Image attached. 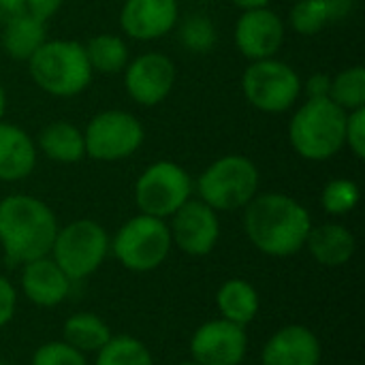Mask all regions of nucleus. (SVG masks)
<instances>
[{
  "mask_svg": "<svg viewBox=\"0 0 365 365\" xmlns=\"http://www.w3.org/2000/svg\"><path fill=\"white\" fill-rule=\"evenodd\" d=\"M36 148L53 163H62V165L79 163L86 156L83 130H79L75 124L64 120L51 122L38 133Z\"/></svg>",
  "mask_w": 365,
  "mask_h": 365,
  "instance_id": "nucleus-21",
  "label": "nucleus"
},
{
  "mask_svg": "<svg viewBox=\"0 0 365 365\" xmlns=\"http://www.w3.org/2000/svg\"><path fill=\"white\" fill-rule=\"evenodd\" d=\"M28 71L43 92L58 98L81 94L94 75L83 45L66 38L45 41L28 60Z\"/></svg>",
  "mask_w": 365,
  "mask_h": 365,
  "instance_id": "nucleus-4",
  "label": "nucleus"
},
{
  "mask_svg": "<svg viewBox=\"0 0 365 365\" xmlns=\"http://www.w3.org/2000/svg\"><path fill=\"white\" fill-rule=\"evenodd\" d=\"M284 43V21L269 6L244 11L235 24V45L248 60L274 58Z\"/></svg>",
  "mask_w": 365,
  "mask_h": 365,
  "instance_id": "nucleus-14",
  "label": "nucleus"
},
{
  "mask_svg": "<svg viewBox=\"0 0 365 365\" xmlns=\"http://www.w3.org/2000/svg\"><path fill=\"white\" fill-rule=\"evenodd\" d=\"M178 0H126L120 26L135 41H156L178 26Z\"/></svg>",
  "mask_w": 365,
  "mask_h": 365,
  "instance_id": "nucleus-15",
  "label": "nucleus"
},
{
  "mask_svg": "<svg viewBox=\"0 0 365 365\" xmlns=\"http://www.w3.org/2000/svg\"><path fill=\"white\" fill-rule=\"evenodd\" d=\"M216 308L220 319L235 323V325H250L261 308V299L257 289L244 278H231L220 284L216 293Z\"/></svg>",
  "mask_w": 365,
  "mask_h": 365,
  "instance_id": "nucleus-20",
  "label": "nucleus"
},
{
  "mask_svg": "<svg viewBox=\"0 0 365 365\" xmlns=\"http://www.w3.org/2000/svg\"><path fill=\"white\" fill-rule=\"evenodd\" d=\"M346 111L331 98H308L291 118L289 141L293 150L314 163L334 158L344 148Z\"/></svg>",
  "mask_w": 365,
  "mask_h": 365,
  "instance_id": "nucleus-3",
  "label": "nucleus"
},
{
  "mask_svg": "<svg viewBox=\"0 0 365 365\" xmlns=\"http://www.w3.org/2000/svg\"><path fill=\"white\" fill-rule=\"evenodd\" d=\"M62 2L64 0H26V9L32 17L47 21L49 17H53L60 11Z\"/></svg>",
  "mask_w": 365,
  "mask_h": 365,
  "instance_id": "nucleus-34",
  "label": "nucleus"
},
{
  "mask_svg": "<svg viewBox=\"0 0 365 365\" xmlns=\"http://www.w3.org/2000/svg\"><path fill=\"white\" fill-rule=\"evenodd\" d=\"M327 9V17H329V24L331 21H340L344 17H349L357 4V0H321Z\"/></svg>",
  "mask_w": 365,
  "mask_h": 365,
  "instance_id": "nucleus-35",
  "label": "nucleus"
},
{
  "mask_svg": "<svg viewBox=\"0 0 365 365\" xmlns=\"http://www.w3.org/2000/svg\"><path fill=\"white\" fill-rule=\"evenodd\" d=\"M58 218L47 203L30 195H9L0 201V246L13 265L49 257Z\"/></svg>",
  "mask_w": 365,
  "mask_h": 365,
  "instance_id": "nucleus-2",
  "label": "nucleus"
},
{
  "mask_svg": "<svg viewBox=\"0 0 365 365\" xmlns=\"http://www.w3.org/2000/svg\"><path fill=\"white\" fill-rule=\"evenodd\" d=\"M0 365H9V364H6V361H2V359H0Z\"/></svg>",
  "mask_w": 365,
  "mask_h": 365,
  "instance_id": "nucleus-40",
  "label": "nucleus"
},
{
  "mask_svg": "<svg viewBox=\"0 0 365 365\" xmlns=\"http://www.w3.org/2000/svg\"><path fill=\"white\" fill-rule=\"evenodd\" d=\"M272 0H233L235 6H240L242 11H250V9H263L269 6Z\"/></svg>",
  "mask_w": 365,
  "mask_h": 365,
  "instance_id": "nucleus-37",
  "label": "nucleus"
},
{
  "mask_svg": "<svg viewBox=\"0 0 365 365\" xmlns=\"http://www.w3.org/2000/svg\"><path fill=\"white\" fill-rule=\"evenodd\" d=\"M47 41V26L45 21L24 13L6 24H2L0 45L13 60H30L36 49Z\"/></svg>",
  "mask_w": 365,
  "mask_h": 365,
  "instance_id": "nucleus-22",
  "label": "nucleus"
},
{
  "mask_svg": "<svg viewBox=\"0 0 365 365\" xmlns=\"http://www.w3.org/2000/svg\"><path fill=\"white\" fill-rule=\"evenodd\" d=\"M289 21L297 34L312 36V34H319L329 24V17L321 0H295Z\"/></svg>",
  "mask_w": 365,
  "mask_h": 365,
  "instance_id": "nucleus-29",
  "label": "nucleus"
},
{
  "mask_svg": "<svg viewBox=\"0 0 365 365\" xmlns=\"http://www.w3.org/2000/svg\"><path fill=\"white\" fill-rule=\"evenodd\" d=\"M15 308H17V291L4 276H0V329L11 323Z\"/></svg>",
  "mask_w": 365,
  "mask_h": 365,
  "instance_id": "nucleus-32",
  "label": "nucleus"
},
{
  "mask_svg": "<svg viewBox=\"0 0 365 365\" xmlns=\"http://www.w3.org/2000/svg\"><path fill=\"white\" fill-rule=\"evenodd\" d=\"M178 365H199V364H197V361H192V359H190V361H182V364H178Z\"/></svg>",
  "mask_w": 365,
  "mask_h": 365,
  "instance_id": "nucleus-39",
  "label": "nucleus"
},
{
  "mask_svg": "<svg viewBox=\"0 0 365 365\" xmlns=\"http://www.w3.org/2000/svg\"><path fill=\"white\" fill-rule=\"evenodd\" d=\"M169 225L163 218L137 214L126 220L109 240V250L122 267L135 274L158 269L171 252Z\"/></svg>",
  "mask_w": 365,
  "mask_h": 365,
  "instance_id": "nucleus-6",
  "label": "nucleus"
},
{
  "mask_svg": "<svg viewBox=\"0 0 365 365\" xmlns=\"http://www.w3.org/2000/svg\"><path fill=\"white\" fill-rule=\"evenodd\" d=\"M192 178L173 160L152 163L135 182V203L141 214L171 218L188 199H192Z\"/></svg>",
  "mask_w": 365,
  "mask_h": 365,
  "instance_id": "nucleus-9",
  "label": "nucleus"
},
{
  "mask_svg": "<svg viewBox=\"0 0 365 365\" xmlns=\"http://www.w3.org/2000/svg\"><path fill=\"white\" fill-rule=\"evenodd\" d=\"M86 56L96 73L113 75L126 68L128 64V45L118 34H96L86 45Z\"/></svg>",
  "mask_w": 365,
  "mask_h": 365,
  "instance_id": "nucleus-24",
  "label": "nucleus"
},
{
  "mask_svg": "<svg viewBox=\"0 0 365 365\" xmlns=\"http://www.w3.org/2000/svg\"><path fill=\"white\" fill-rule=\"evenodd\" d=\"M302 90L308 94V98H329L331 77L325 73H314L312 77H308L306 83H302Z\"/></svg>",
  "mask_w": 365,
  "mask_h": 365,
  "instance_id": "nucleus-33",
  "label": "nucleus"
},
{
  "mask_svg": "<svg viewBox=\"0 0 365 365\" xmlns=\"http://www.w3.org/2000/svg\"><path fill=\"white\" fill-rule=\"evenodd\" d=\"M109 255V235L103 225L81 218L60 227L49 257L73 280L79 282L92 276Z\"/></svg>",
  "mask_w": 365,
  "mask_h": 365,
  "instance_id": "nucleus-7",
  "label": "nucleus"
},
{
  "mask_svg": "<svg viewBox=\"0 0 365 365\" xmlns=\"http://www.w3.org/2000/svg\"><path fill=\"white\" fill-rule=\"evenodd\" d=\"M171 242L188 257H207L220 240V220L201 199H188L169 225Z\"/></svg>",
  "mask_w": 365,
  "mask_h": 365,
  "instance_id": "nucleus-11",
  "label": "nucleus"
},
{
  "mask_svg": "<svg viewBox=\"0 0 365 365\" xmlns=\"http://www.w3.org/2000/svg\"><path fill=\"white\" fill-rule=\"evenodd\" d=\"M344 145H349L351 152L357 158H364L365 156V107L364 109L349 111V115H346V137H344Z\"/></svg>",
  "mask_w": 365,
  "mask_h": 365,
  "instance_id": "nucleus-31",
  "label": "nucleus"
},
{
  "mask_svg": "<svg viewBox=\"0 0 365 365\" xmlns=\"http://www.w3.org/2000/svg\"><path fill=\"white\" fill-rule=\"evenodd\" d=\"M329 98L349 111L355 109H364L365 107V68L364 66H349L344 71H340L334 79H331V90H329Z\"/></svg>",
  "mask_w": 365,
  "mask_h": 365,
  "instance_id": "nucleus-26",
  "label": "nucleus"
},
{
  "mask_svg": "<svg viewBox=\"0 0 365 365\" xmlns=\"http://www.w3.org/2000/svg\"><path fill=\"white\" fill-rule=\"evenodd\" d=\"M197 192L214 212L242 210L259 195V169L242 154H227L199 175Z\"/></svg>",
  "mask_w": 365,
  "mask_h": 365,
  "instance_id": "nucleus-5",
  "label": "nucleus"
},
{
  "mask_svg": "<svg viewBox=\"0 0 365 365\" xmlns=\"http://www.w3.org/2000/svg\"><path fill=\"white\" fill-rule=\"evenodd\" d=\"M246 351V327L225 319L203 323L190 338V357L199 365H240Z\"/></svg>",
  "mask_w": 365,
  "mask_h": 365,
  "instance_id": "nucleus-13",
  "label": "nucleus"
},
{
  "mask_svg": "<svg viewBox=\"0 0 365 365\" xmlns=\"http://www.w3.org/2000/svg\"><path fill=\"white\" fill-rule=\"evenodd\" d=\"M242 90L255 109L263 113H282L297 103L302 94V79L291 64L265 58L255 60L244 71Z\"/></svg>",
  "mask_w": 365,
  "mask_h": 365,
  "instance_id": "nucleus-8",
  "label": "nucleus"
},
{
  "mask_svg": "<svg viewBox=\"0 0 365 365\" xmlns=\"http://www.w3.org/2000/svg\"><path fill=\"white\" fill-rule=\"evenodd\" d=\"M178 79L175 64L169 56L148 51L126 64L124 86L128 96L141 107L160 105L173 90Z\"/></svg>",
  "mask_w": 365,
  "mask_h": 365,
  "instance_id": "nucleus-12",
  "label": "nucleus"
},
{
  "mask_svg": "<svg viewBox=\"0 0 365 365\" xmlns=\"http://www.w3.org/2000/svg\"><path fill=\"white\" fill-rule=\"evenodd\" d=\"M143 139V124L122 109L96 113L83 130L86 156L101 163H115L133 156L141 148Z\"/></svg>",
  "mask_w": 365,
  "mask_h": 365,
  "instance_id": "nucleus-10",
  "label": "nucleus"
},
{
  "mask_svg": "<svg viewBox=\"0 0 365 365\" xmlns=\"http://www.w3.org/2000/svg\"><path fill=\"white\" fill-rule=\"evenodd\" d=\"M180 41L192 53H207L218 43V30L207 15L190 13L180 26Z\"/></svg>",
  "mask_w": 365,
  "mask_h": 365,
  "instance_id": "nucleus-27",
  "label": "nucleus"
},
{
  "mask_svg": "<svg viewBox=\"0 0 365 365\" xmlns=\"http://www.w3.org/2000/svg\"><path fill=\"white\" fill-rule=\"evenodd\" d=\"M73 280L58 267L51 257H41L24 265L21 289L30 304L38 308H56L71 293Z\"/></svg>",
  "mask_w": 365,
  "mask_h": 365,
  "instance_id": "nucleus-17",
  "label": "nucleus"
},
{
  "mask_svg": "<svg viewBox=\"0 0 365 365\" xmlns=\"http://www.w3.org/2000/svg\"><path fill=\"white\" fill-rule=\"evenodd\" d=\"M24 13H28L26 0H0V24H6Z\"/></svg>",
  "mask_w": 365,
  "mask_h": 365,
  "instance_id": "nucleus-36",
  "label": "nucleus"
},
{
  "mask_svg": "<svg viewBox=\"0 0 365 365\" xmlns=\"http://www.w3.org/2000/svg\"><path fill=\"white\" fill-rule=\"evenodd\" d=\"M4 113H6V92H4V88L0 83V122L4 118Z\"/></svg>",
  "mask_w": 365,
  "mask_h": 365,
  "instance_id": "nucleus-38",
  "label": "nucleus"
},
{
  "mask_svg": "<svg viewBox=\"0 0 365 365\" xmlns=\"http://www.w3.org/2000/svg\"><path fill=\"white\" fill-rule=\"evenodd\" d=\"M109 325L94 312H77L66 319L62 327V340L71 344L73 349L81 351L83 355L88 353H98L111 338Z\"/></svg>",
  "mask_w": 365,
  "mask_h": 365,
  "instance_id": "nucleus-23",
  "label": "nucleus"
},
{
  "mask_svg": "<svg viewBox=\"0 0 365 365\" xmlns=\"http://www.w3.org/2000/svg\"><path fill=\"white\" fill-rule=\"evenodd\" d=\"M312 259L323 267H342L346 265L357 250V240L353 231L340 222H325L312 227L306 240V246Z\"/></svg>",
  "mask_w": 365,
  "mask_h": 365,
  "instance_id": "nucleus-18",
  "label": "nucleus"
},
{
  "mask_svg": "<svg viewBox=\"0 0 365 365\" xmlns=\"http://www.w3.org/2000/svg\"><path fill=\"white\" fill-rule=\"evenodd\" d=\"M30 365H88V359L81 351L73 349L64 340H53L34 351Z\"/></svg>",
  "mask_w": 365,
  "mask_h": 365,
  "instance_id": "nucleus-30",
  "label": "nucleus"
},
{
  "mask_svg": "<svg viewBox=\"0 0 365 365\" xmlns=\"http://www.w3.org/2000/svg\"><path fill=\"white\" fill-rule=\"evenodd\" d=\"M94 365H154L150 349L133 336H111Z\"/></svg>",
  "mask_w": 365,
  "mask_h": 365,
  "instance_id": "nucleus-25",
  "label": "nucleus"
},
{
  "mask_svg": "<svg viewBox=\"0 0 365 365\" xmlns=\"http://www.w3.org/2000/svg\"><path fill=\"white\" fill-rule=\"evenodd\" d=\"M36 143L32 137L15 126L0 122V180L19 182L34 171Z\"/></svg>",
  "mask_w": 365,
  "mask_h": 365,
  "instance_id": "nucleus-19",
  "label": "nucleus"
},
{
  "mask_svg": "<svg viewBox=\"0 0 365 365\" xmlns=\"http://www.w3.org/2000/svg\"><path fill=\"white\" fill-rule=\"evenodd\" d=\"M359 186L353 180L338 178L325 184L321 192V205L331 216H346L359 203Z\"/></svg>",
  "mask_w": 365,
  "mask_h": 365,
  "instance_id": "nucleus-28",
  "label": "nucleus"
},
{
  "mask_svg": "<svg viewBox=\"0 0 365 365\" xmlns=\"http://www.w3.org/2000/svg\"><path fill=\"white\" fill-rule=\"evenodd\" d=\"M244 210V231L250 244L267 257L297 255L314 227L310 212L297 199L280 192L257 195Z\"/></svg>",
  "mask_w": 365,
  "mask_h": 365,
  "instance_id": "nucleus-1",
  "label": "nucleus"
},
{
  "mask_svg": "<svg viewBox=\"0 0 365 365\" xmlns=\"http://www.w3.org/2000/svg\"><path fill=\"white\" fill-rule=\"evenodd\" d=\"M321 342L306 325H287L278 329L263 346V365H319Z\"/></svg>",
  "mask_w": 365,
  "mask_h": 365,
  "instance_id": "nucleus-16",
  "label": "nucleus"
}]
</instances>
